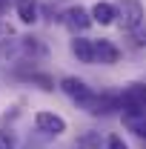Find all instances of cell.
<instances>
[{"mask_svg": "<svg viewBox=\"0 0 146 149\" xmlns=\"http://www.w3.org/2000/svg\"><path fill=\"white\" fill-rule=\"evenodd\" d=\"M57 89L66 95L77 109H83L86 115H92V118H106V115L120 112V95L95 92L86 80H80V77H74V74L60 77V86H57Z\"/></svg>", "mask_w": 146, "mask_h": 149, "instance_id": "cell-1", "label": "cell"}, {"mask_svg": "<svg viewBox=\"0 0 146 149\" xmlns=\"http://www.w3.org/2000/svg\"><path fill=\"white\" fill-rule=\"evenodd\" d=\"M66 118L57 115V112H49V109H40L35 115V132L40 138H60L66 132Z\"/></svg>", "mask_w": 146, "mask_h": 149, "instance_id": "cell-2", "label": "cell"}, {"mask_svg": "<svg viewBox=\"0 0 146 149\" xmlns=\"http://www.w3.org/2000/svg\"><path fill=\"white\" fill-rule=\"evenodd\" d=\"M115 9H117V23H120L123 32L140 29V23H143V17H146L140 0H120V3H115Z\"/></svg>", "mask_w": 146, "mask_h": 149, "instance_id": "cell-3", "label": "cell"}, {"mask_svg": "<svg viewBox=\"0 0 146 149\" xmlns=\"http://www.w3.org/2000/svg\"><path fill=\"white\" fill-rule=\"evenodd\" d=\"M146 109V83L132 80L120 92V112H140Z\"/></svg>", "mask_w": 146, "mask_h": 149, "instance_id": "cell-4", "label": "cell"}, {"mask_svg": "<svg viewBox=\"0 0 146 149\" xmlns=\"http://www.w3.org/2000/svg\"><path fill=\"white\" fill-rule=\"evenodd\" d=\"M92 23H95V20H92V12L86 6H69V9L63 12V26H66L72 35H83Z\"/></svg>", "mask_w": 146, "mask_h": 149, "instance_id": "cell-5", "label": "cell"}, {"mask_svg": "<svg viewBox=\"0 0 146 149\" xmlns=\"http://www.w3.org/2000/svg\"><path fill=\"white\" fill-rule=\"evenodd\" d=\"M95 43V63H103V66H115L120 60V49L112 43L109 37H97L92 40Z\"/></svg>", "mask_w": 146, "mask_h": 149, "instance_id": "cell-6", "label": "cell"}, {"mask_svg": "<svg viewBox=\"0 0 146 149\" xmlns=\"http://www.w3.org/2000/svg\"><path fill=\"white\" fill-rule=\"evenodd\" d=\"M17 49H20L26 57H32V63H35L37 57H46V55H49V46H46L40 37H35V35L20 37V40H17Z\"/></svg>", "mask_w": 146, "mask_h": 149, "instance_id": "cell-7", "label": "cell"}, {"mask_svg": "<svg viewBox=\"0 0 146 149\" xmlns=\"http://www.w3.org/2000/svg\"><path fill=\"white\" fill-rule=\"evenodd\" d=\"M89 12H92V20H95L97 26H112V23H117V9H115V3L97 0Z\"/></svg>", "mask_w": 146, "mask_h": 149, "instance_id": "cell-8", "label": "cell"}, {"mask_svg": "<svg viewBox=\"0 0 146 149\" xmlns=\"http://www.w3.org/2000/svg\"><path fill=\"white\" fill-rule=\"evenodd\" d=\"M69 49H72V55L80 63H95V43H92V37L74 35V40L69 43Z\"/></svg>", "mask_w": 146, "mask_h": 149, "instance_id": "cell-9", "label": "cell"}, {"mask_svg": "<svg viewBox=\"0 0 146 149\" xmlns=\"http://www.w3.org/2000/svg\"><path fill=\"white\" fill-rule=\"evenodd\" d=\"M15 15L20 23L32 26L40 20V6H37V0H15Z\"/></svg>", "mask_w": 146, "mask_h": 149, "instance_id": "cell-10", "label": "cell"}, {"mask_svg": "<svg viewBox=\"0 0 146 149\" xmlns=\"http://www.w3.org/2000/svg\"><path fill=\"white\" fill-rule=\"evenodd\" d=\"M123 123H126L129 132H135L138 138L146 141V109H140V112H123Z\"/></svg>", "mask_w": 146, "mask_h": 149, "instance_id": "cell-11", "label": "cell"}, {"mask_svg": "<svg viewBox=\"0 0 146 149\" xmlns=\"http://www.w3.org/2000/svg\"><path fill=\"white\" fill-rule=\"evenodd\" d=\"M103 143H106V138L100 132H95V129H86L77 138V146L80 149H103Z\"/></svg>", "mask_w": 146, "mask_h": 149, "instance_id": "cell-12", "label": "cell"}, {"mask_svg": "<svg viewBox=\"0 0 146 149\" xmlns=\"http://www.w3.org/2000/svg\"><path fill=\"white\" fill-rule=\"evenodd\" d=\"M0 149H17V138H15V132L0 129Z\"/></svg>", "mask_w": 146, "mask_h": 149, "instance_id": "cell-13", "label": "cell"}, {"mask_svg": "<svg viewBox=\"0 0 146 149\" xmlns=\"http://www.w3.org/2000/svg\"><path fill=\"white\" fill-rule=\"evenodd\" d=\"M103 149H129V143L120 138V135H109L106 143H103Z\"/></svg>", "mask_w": 146, "mask_h": 149, "instance_id": "cell-14", "label": "cell"}, {"mask_svg": "<svg viewBox=\"0 0 146 149\" xmlns=\"http://www.w3.org/2000/svg\"><path fill=\"white\" fill-rule=\"evenodd\" d=\"M77 149H80V146H77Z\"/></svg>", "mask_w": 146, "mask_h": 149, "instance_id": "cell-15", "label": "cell"}]
</instances>
